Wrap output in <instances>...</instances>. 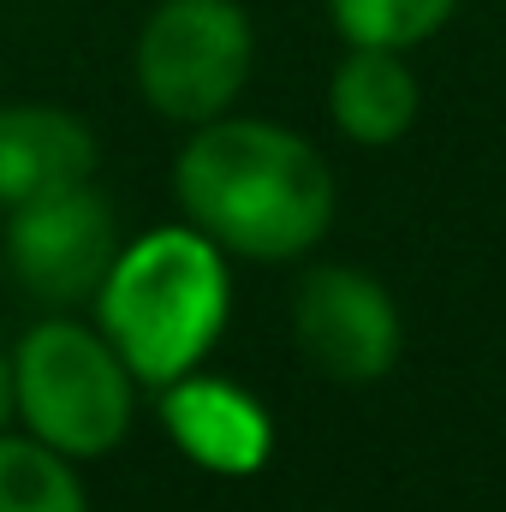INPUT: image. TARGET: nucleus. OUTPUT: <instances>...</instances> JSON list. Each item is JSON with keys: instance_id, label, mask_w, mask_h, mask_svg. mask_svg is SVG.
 Wrapping results in <instances>:
<instances>
[{"instance_id": "f257e3e1", "label": "nucleus", "mask_w": 506, "mask_h": 512, "mask_svg": "<svg viewBox=\"0 0 506 512\" xmlns=\"http://www.w3.org/2000/svg\"><path fill=\"white\" fill-rule=\"evenodd\" d=\"M173 191L197 233L251 262H286L322 245L334 173L298 131L262 120H209L179 149Z\"/></svg>"}, {"instance_id": "f03ea898", "label": "nucleus", "mask_w": 506, "mask_h": 512, "mask_svg": "<svg viewBox=\"0 0 506 512\" xmlns=\"http://www.w3.org/2000/svg\"><path fill=\"white\" fill-rule=\"evenodd\" d=\"M96 316L137 382H179L227 328V262L197 227H161L114 256Z\"/></svg>"}, {"instance_id": "7ed1b4c3", "label": "nucleus", "mask_w": 506, "mask_h": 512, "mask_svg": "<svg viewBox=\"0 0 506 512\" xmlns=\"http://www.w3.org/2000/svg\"><path fill=\"white\" fill-rule=\"evenodd\" d=\"M131 376L108 334L78 322H42L12 358V393L36 441L66 459H102L131 429Z\"/></svg>"}, {"instance_id": "20e7f679", "label": "nucleus", "mask_w": 506, "mask_h": 512, "mask_svg": "<svg viewBox=\"0 0 506 512\" xmlns=\"http://www.w3.org/2000/svg\"><path fill=\"white\" fill-rule=\"evenodd\" d=\"M251 78V18L239 0H161L137 36V90L179 126H209Z\"/></svg>"}, {"instance_id": "39448f33", "label": "nucleus", "mask_w": 506, "mask_h": 512, "mask_svg": "<svg viewBox=\"0 0 506 512\" xmlns=\"http://www.w3.org/2000/svg\"><path fill=\"white\" fill-rule=\"evenodd\" d=\"M6 251L18 280L48 298V304H84L102 292L120 239H114V215L108 203L84 185H66V191H48L36 203H18L12 221H6Z\"/></svg>"}, {"instance_id": "423d86ee", "label": "nucleus", "mask_w": 506, "mask_h": 512, "mask_svg": "<svg viewBox=\"0 0 506 512\" xmlns=\"http://www.w3.org/2000/svg\"><path fill=\"white\" fill-rule=\"evenodd\" d=\"M292 334L304 358L334 382H376L399 358V310L387 286L340 262H322L304 274L292 304Z\"/></svg>"}, {"instance_id": "0eeeda50", "label": "nucleus", "mask_w": 506, "mask_h": 512, "mask_svg": "<svg viewBox=\"0 0 506 512\" xmlns=\"http://www.w3.org/2000/svg\"><path fill=\"white\" fill-rule=\"evenodd\" d=\"M161 423H167V435L179 441L185 459H197L203 471H221V477H251V471H262V459L274 447V429H268L262 405H256L245 387L209 382V376L167 382Z\"/></svg>"}, {"instance_id": "6e6552de", "label": "nucleus", "mask_w": 506, "mask_h": 512, "mask_svg": "<svg viewBox=\"0 0 506 512\" xmlns=\"http://www.w3.org/2000/svg\"><path fill=\"white\" fill-rule=\"evenodd\" d=\"M90 167L96 137L66 108H0V209L84 185Z\"/></svg>"}, {"instance_id": "1a4fd4ad", "label": "nucleus", "mask_w": 506, "mask_h": 512, "mask_svg": "<svg viewBox=\"0 0 506 512\" xmlns=\"http://www.w3.org/2000/svg\"><path fill=\"white\" fill-rule=\"evenodd\" d=\"M328 108L352 143H393L417 120V78L399 48H352L328 84Z\"/></svg>"}, {"instance_id": "9d476101", "label": "nucleus", "mask_w": 506, "mask_h": 512, "mask_svg": "<svg viewBox=\"0 0 506 512\" xmlns=\"http://www.w3.org/2000/svg\"><path fill=\"white\" fill-rule=\"evenodd\" d=\"M0 512H90L84 489L48 441L0 435Z\"/></svg>"}, {"instance_id": "9b49d317", "label": "nucleus", "mask_w": 506, "mask_h": 512, "mask_svg": "<svg viewBox=\"0 0 506 512\" xmlns=\"http://www.w3.org/2000/svg\"><path fill=\"white\" fill-rule=\"evenodd\" d=\"M459 0H328L334 30L352 48H417L429 42Z\"/></svg>"}, {"instance_id": "f8f14e48", "label": "nucleus", "mask_w": 506, "mask_h": 512, "mask_svg": "<svg viewBox=\"0 0 506 512\" xmlns=\"http://www.w3.org/2000/svg\"><path fill=\"white\" fill-rule=\"evenodd\" d=\"M18 405V393H12V364L0 358V423H6V411Z\"/></svg>"}]
</instances>
